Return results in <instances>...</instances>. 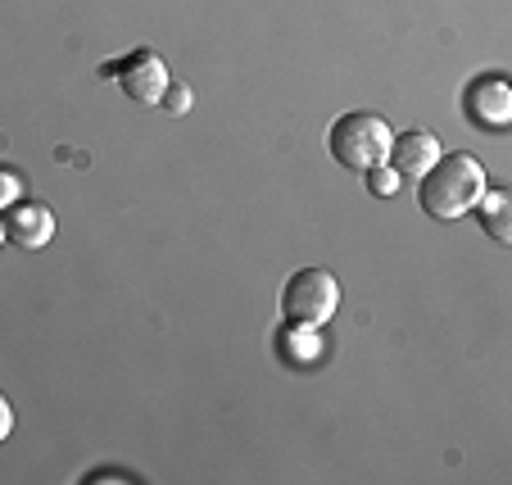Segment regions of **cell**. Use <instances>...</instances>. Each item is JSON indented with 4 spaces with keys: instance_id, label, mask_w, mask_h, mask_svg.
<instances>
[{
    "instance_id": "cell-8",
    "label": "cell",
    "mask_w": 512,
    "mask_h": 485,
    "mask_svg": "<svg viewBox=\"0 0 512 485\" xmlns=\"http://www.w3.org/2000/svg\"><path fill=\"white\" fill-rule=\"evenodd\" d=\"M476 223L485 227V236H490L494 245H508L512 241V218H508V191L503 186H485L481 200H476Z\"/></svg>"
},
{
    "instance_id": "cell-1",
    "label": "cell",
    "mask_w": 512,
    "mask_h": 485,
    "mask_svg": "<svg viewBox=\"0 0 512 485\" xmlns=\"http://www.w3.org/2000/svg\"><path fill=\"white\" fill-rule=\"evenodd\" d=\"M485 168L476 164L472 155H440L422 177H417V204H422L426 218H463L476 209L485 191Z\"/></svg>"
},
{
    "instance_id": "cell-12",
    "label": "cell",
    "mask_w": 512,
    "mask_h": 485,
    "mask_svg": "<svg viewBox=\"0 0 512 485\" xmlns=\"http://www.w3.org/2000/svg\"><path fill=\"white\" fill-rule=\"evenodd\" d=\"M372 182V191L377 195H395V186H399V177H395V168L390 164H377V168H368V173H363Z\"/></svg>"
},
{
    "instance_id": "cell-13",
    "label": "cell",
    "mask_w": 512,
    "mask_h": 485,
    "mask_svg": "<svg viewBox=\"0 0 512 485\" xmlns=\"http://www.w3.org/2000/svg\"><path fill=\"white\" fill-rule=\"evenodd\" d=\"M10 431H14V413H10V399L0 395V445L10 440Z\"/></svg>"
},
{
    "instance_id": "cell-10",
    "label": "cell",
    "mask_w": 512,
    "mask_h": 485,
    "mask_svg": "<svg viewBox=\"0 0 512 485\" xmlns=\"http://www.w3.org/2000/svg\"><path fill=\"white\" fill-rule=\"evenodd\" d=\"M191 105H195V96H191V87H186V82H168L164 96H159V109H164V114H173V118H182Z\"/></svg>"
},
{
    "instance_id": "cell-4",
    "label": "cell",
    "mask_w": 512,
    "mask_h": 485,
    "mask_svg": "<svg viewBox=\"0 0 512 485\" xmlns=\"http://www.w3.org/2000/svg\"><path fill=\"white\" fill-rule=\"evenodd\" d=\"M105 78H118L123 96L136 100V105H159L164 87L173 82L168 78V64L155 55V50H136V55L123 59V64H105Z\"/></svg>"
},
{
    "instance_id": "cell-7",
    "label": "cell",
    "mask_w": 512,
    "mask_h": 485,
    "mask_svg": "<svg viewBox=\"0 0 512 485\" xmlns=\"http://www.w3.org/2000/svg\"><path fill=\"white\" fill-rule=\"evenodd\" d=\"M435 159H440V141H435L431 132H404V136H395V141H390L386 164L395 168L399 182H417V177H422Z\"/></svg>"
},
{
    "instance_id": "cell-5",
    "label": "cell",
    "mask_w": 512,
    "mask_h": 485,
    "mask_svg": "<svg viewBox=\"0 0 512 485\" xmlns=\"http://www.w3.org/2000/svg\"><path fill=\"white\" fill-rule=\"evenodd\" d=\"M0 227H5V241L10 245H19V250H41V245H50V236H55V214L37 200H14L10 209H5V218H0Z\"/></svg>"
},
{
    "instance_id": "cell-14",
    "label": "cell",
    "mask_w": 512,
    "mask_h": 485,
    "mask_svg": "<svg viewBox=\"0 0 512 485\" xmlns=\"http://www.w3.org/2000/svg\"><path fill=\"white\" fill-rule=\"evenodd\" d=\"M0 241H5V227H0Z\"/></svg>"
},
{
    "instance_id": "cell-3",
    "label": "cell",
    "mask_w": 512,
    "mask_h": 485,
    "mask_svg": "<svg viewBox=\"0 0 512 485\" xmlns=\"http://www.w3.org/2000/svg\"><path fill=\"white\" fill-rule=\"evenodd\" d=\"M336 304H340V282L327 268H300L281 286V313H286V322H300V327L331 322Z\"/></svg>"
},
{
    "instance_id": "cell-9",
    "label": "cell",
    "mask_w": 512,
    "mask_h": 485,
    "mask_svg": "<svg viewBox=\"0 0 512 485\" xmlns=\"http://www.w3.org/2000/svg\"><path fill=\"white\" fill-rule=\"evenodd\" d=\"M295 331H286V336L277 340L281 354H290L295 363H313L318 359V336H313V327H300V322H290Z\"/></svg>"
},
{
    "instance_id": "cell-2",
    "label": "cell",
    "mask_w": 512,
    "mask_h": 485,
    "mask_svg": "<svg viewBox=\"0 0 512 485\" xmlns=\"http://www.w3.org/2000/svg\"><path fill=\"white\" fill-rule=\"evenodd\" d=\"M390 141H395L390 123L381 114H368V109H349V114H340L327 132L331 159H336L340 168H349V173H368V168L386 164Z\"/></svg>"
},
{
    "instance_id": "cell-6",
    "label": "cell",
    "mask_w": 512,
    "mask_h": 485,
    "mask_svg": "<svg viewBox=\"0 0 512 485\" xmlns=\"http://www.w3.org/2000/svg\"><path fill=\"white\" fill-rule=\"evenodd\" d=\"M467 118L481 127H508L512 118V91L499 73H485L467 87Z\"/></svg>"
},
{
    "instance_id": "cell-11",
    "label": "cell",
    "mask_w": 512,
    "mask_h": 485,
    "mask_svg": "<svg viewBox=\"0 0 512 485\" xmlns=\"http://www.w3.org/2000/svg\"><path fill=\"white\" fill-rule=\"evenodd\" d=\"M19 195H23V177L14 173V168L0 164V209H10V204L19 200Z\"/></svg>"
}]
</instances>
